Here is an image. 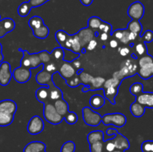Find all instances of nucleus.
Wrapping results in <instances>:
<instances>
[{
	"instance_id": "obj_1",
	"label": "nucleus",
	"mask_w": 153,
	"mask_h": 152,
	"mask_svg": "<svg viewBox=\"0 0 153 152\" xmlns=\"http://www.w3.org/2000/svg\"><path fill=\"white\" fill-rule=\"evenodd\" d=\"M137 57L134 53L131 54V58L124 61L121 65L120 70L114 73L113 77L119 80H123L127 77H133L137 74L138 71V63Z\"/></svg>"
},
{
	"instance_id": "obj_2",
	"label": "nucleus",
	"mask_w": 153,
	"mask_h": 152,
	"mask_svg": "<svg viewBox=\"0 0 153 152\" xmlns=\"http://www.w3.org/2000/svg\"><path fill=\"white\" fill-rule=\"evenodd\" d=\"M43 113L45 120L52 125H59L64 120V117L56 111L53 104L50 102L45 103Z\"/></svg>"
},
{
	"instance_id": "obj_3",
	"label": "nucleus",
	"mask_w": 153,
	"mask_h": 152,
	"mask_svg": "<svg viewBox=\"0 0 153 152\" xmlns=\"http://www.w3.org/2000/svg\"><path fill=\"white\" fill-rule=\"evenodd\" d=\"M19 51L22 52L23 54V57L20 61V66L31 69L37 68L42 65L37 53H29L28 51L22 50V49H19Z\"/></svg>"
},
{
	"instance_id": "obj_4",
	"label": "nucleus",
	"mask_w": 153,
	"mask_h": 152,
	"mask_svg": "<svg viewBox=\"0 0 153 152\" xmlns=\"http://www.w3.org/2000/svg\"><path fill=\"white\" fill-rule=\"evenodd\" d=\"M106 134L108 136H114L111 139L113 142L114 143L115 148L117 150L120 151H126L130 148V143L128 139L124 137L123 134H120L117 129L115 128H110L106 131Z\"/></svg>"
},
{
	"instance_id": "obj_5",
	"label": "nucleus",
	"mask_w": 153,
	"mask_h": 152,
	"mask_svg": "<svg viewBox=\"0 0 153 152\" xmlns=\"http://www.w3.org/2000/svg\"><path fill=\"white\" fill-rule=\"evenodd\" d=\"M126 122V116L120 113H107L102 117V122L105 125H114L117 128L123 127Z\"/></svg>"
},
{
	"instance_id": "obj_6",
	"label": "nucleus",
	"mask_w": 153,
	"mask_h": 152,
	"mask_svg": "<svg viewBox=\"0 0 153 152\" xmlns=\"http://www.w3.org/2000/svg\"><path fill=\"white\" fill-rule=\"evenodd\" d=\"M82 116L84 122L88 126L97 127L102 122V116L94 111L89 107H85L82 109Z\"/></svg>"
},
{
	"instance_id": "obj_7",
	"label": "nucleus",
	"mask_w": 153,
	"mask_h": 152,
	"mask_svg": "<svg viewBox=\"0 0 153 152\" xmlns=\"http://www.w3.org/2000/svg\"><path fill=\"white\" fill-rule=\"evenodd\" d=\"M145 13V7L140 1H137L131 3L128 7L127 13L133 20H139L142 19Z\"/></svg>"
},
{
	"instance_id": "obj_8",
	"label": "nucleus",
	"mask_w": 153,
	"mask_h": 152,
	"mask_svg": "<svg viewBox=\"0 0 153 152\" xmlns=\"http://www.w3.org/2000/svg\"><path fill=\"white\" fill-rule=\"evenodd\" d=\"M44 129V122L39 116H34L31 118L27 125V131L31 135L40 134Z\"/></svg>"
},
{
	"instance_id": "obj_9",
	"label": "nucleus",
	"mask_w": 153,
	"mask_h": 152,
	"mask_svg": "<svg viewBox=\"0 0 153 152\" xmlns=\"http://www.w3.org/2000/svg\"><path fill=\"white\" fill-rule=\"evenodd\" d=\"M63 49H66V50L71 51L73 53L77 54L80 56L83 48L81 46L78 36L76 35V34H75L73 35H70L67 41L64 43Z\"/></svg>"
},
{
	"instance_id": "obj_10",
	"label": "nucleus",
	"mask_w": 153,
	"mask_h": 152,
	"mask_svg": "<svg viewBox=\"0 0 153 152\" xmlns=\"http://www.w3.org/2000/svg\"><path fill=\"white\" fill-rule=\"evenodd\" d=\"M13 77L11 67L7 61H2L0 63V85L7 86Z\"/></svg>"
},
{
	"instance_id": "obj_11",
	"label": "nucleus",
	"mask_w": 153,
	"mask_h": 152,
	"mask_svg": "<svg viewBox=\"0 0 153 152\" xmlns=\"http://www.w3.org/2000/svg\"><path fill=\"white\" fill-rule=\"evenodd\" d=\"M13 79L19 83H25L28 82L31 77V72L29 69L22 66L17 67L12 72Z\"/></svg>"
},
{
	"instance_id": "obj_12",
	"label": "nucleus",
	"mask_w": 153,
	"mask_h": 152,
	"mask_svg": "<svg viewBox=\"0 0 153 152\" xmlns=\"http://www.w3.org/2000/svg\"><path fill=\"white\" fill-rule=\"evenodd\" d=\"M58 73L60 75L63 77L65 80L71 78L72 77L76 75L77 70L73 66L70 61H67L64 60V63L60 66L58 68Z\"/></svg>"
},
{
	"instance_id": "obj_13",
	"label": "nucleus",
	"mask_w": 153,
	"mask_h": 152,
	"mask_svg": "<svg viewBox=\"0 0 153 152\" xmlns=\"http://www.w3.org/2000/svg\"><path fill=\"white\" fill-rule=\"evenodd\" d=\"M76 35L78 36L80 44L82 48H85L88 43L91 41V40L94 39V31L92 30L91 28H84L79 30L77 33Z\"/></svg>"
},
{
	"instance_id": "obj_14",
	"label": "nucleus",
	"mask_w": 153,
	"mask_h": 152,
	"mask_svg": "<svg viewBox=\"0 0 153 152\" xmlns=\"http://www.w3.org/2000/svg\"><path fill=\"white\" fill-rule=\"evenodd\" d=\"M52 75H53L50 74L43 69V70L39 72L36 75V81L37 82V83L43 86H48L49 88L52 87L55 85L53 82Z\"/></svg>"
},
{
	"instance_id": "obj_15",
	"label": "nucleus",
	"mask_w": 153,
	"mask_h": 152,
	"mask_svg": "<svg viewBox=\"0 0 153 152\" xmlns=\"http://www.w3.org/2000/svg\"><path fill=\"white\" fill-rule=\"evenodd\" d=\"M16 24L11 18H4L0 20V38L4 37L7 33L13 31Z\"/></svg>"
},
{
	"instance_id": "obj_16",
	"label": "nucleus",
	"mask_w": 153,
	"mask_h": 152,
	"mask_svg": "<svg viewBox=\"0 0 153 152\" xmlns=\"http://www.w3.org/2000/svg\"><path fill=\"white\" fill-rule=\"evenodd\" d=\"M135 98V101L143 105V107L146 108L147 107V108L153 109V92H143Z\"/></svg>"
},
{
	"instance_id": "obj_17",
	"label": "nucleus",
	"mask_w": 153,
	"mask_h": 152,
	"mask_svg": "<svg viewBox=\"0 0 153 152\" xmlns=\"http://www.w3.org/2000/svg\"><path fill=\"white\" fill-rule=\"evenodd\" d=\"M17 110V105L13 100L5 99L0 101V111L14 116Z\"/></svg>"
},
{
	"instance_id": "obj_18",
	"label": "nucleus",
	"mask_w": 153,
	"mask_h": 152,
	"mask_svg": "<svg viewBox=\"0 0 153 152\" xmlns=\"http://www.w3.org/2000/svg\"><path fill=\"white\" fill-rule=\"evenodd\" d=\"M105 79L102 77H94L92 81L90 83L88 86H84V88H82V92H86L88 91H95L99 90L100 89H102V86L104 84Z\"/></svg>"
},
{
	"instance_id": "obj_19",
	"label": "nucleus",
	"mask_w": 153,
	"mask_h": 152,
	"mask_svg": "<svg viewBox=\"0 0 153 152\" xmlns=\"http://www.w3.org/2000/svg\"><path fill=\"white\" fill-rule=\"evenodd\" d=\"M35 96L37 101L40 103L50 102L49 101V89L48 86H43L38 88L35 92Z\"/></svg>"
},
{
	"instance_id": "obj_20",
	"label": "nucleus",
	"mask_w": 153,
	"mask_h": 152,
	"mask_svg": "<svg viewBox=\"0 0 153 152\" xmlns=\"http://www.w3.org/2000/svg\"><path fill=\"white\" fill-rule=\"evenodd\" d=\"M129 34L130 31L127 29H118L113 31L111 35L114 37L116 40H119L122 43L128 44L130 43Z\"/></svg>"
},
{
	"instance_id": "obj_21",
	"label": "nucleus",
	"mask_w": 153,
	"mask_h": 152,
	"mask_svg": "<svg viewBox=\"0 0 153 152\" xmlns=\"http://www.w3.org/2000/svg\"><path fill=\"white\" fill-rule=\"evenodd\" d=\"M46 145L43 142L33 141L25 145L23 152H40L46 150Z\"/></svg>"
},
{
	"instance_id": "obj_22",
	"label": "nucleus",
	"mask_w": 153,
	"mask_h": 152,
	"mask_svg": "<svg viewBox=\"0 0 153 152\" xmlns=\"http://www.w3.org/2000/svg\"><path fill=\"white\" fill-rule=\"evenodd\" d=\"M137 74L143 80H148L153 77V62L139 67Z\"/></svg>"
},
{
	"instance_id": "obj_23",
	"label": "nucleus",
	"mask_w": 153,
	"mask_h": 152,
	"mask_svg": "<svg viewBox=\"0 0 153 152\" xmlns=\"http://www.w3.org/2000/svg\"><path fill=\"white\" fill-rule=\"evenodd\" d=\"M53 105L56 111L63 117L69 112V104L64 98H61L54 101Z\"/></svg>"
},
{
	"instance_id": "obj_24",
	"label": "nucleus",
	"mask_w": 153,
	"mask_h": 152,
	"mask_svg": "<svg viewBox=\"0 0 153 152\" xmlns=\"http://www.w3.org/2000/svg\"><path fill=\"white\" fill-rule=\"evenodd\" d=\"M90 105L93 109L98 110L102 108L105 104V98L102 95H94L90 98Z\"/></svg>"
},
{
	"instance_id": "obj_25",
	"label": "nucleus",
	"mask_w": 153,
	"mask_h": 152,
	"mask_svg": "<svg viewBox=\"0 0 153 152\" xmlns=\"http://www.w3.org/2000/svg\"><path fill=\"white\" fill-rule=\"evenodd\" d=\"M87 139H88L89 145L94 144V143L98 142L105 141L104 133L102 131H91V133H89V134H88Z\"/></svg>"
},
{
	"instance_id": "obj_26",
	"label": "nucleus",
	"mask_w": 153,
	"mask_h": 152,
	"mask_svg": "<svg viewBox=\"0 0 153 152\" xmlns=\"http://www.w3.org/2000/svg\"><path fill=\"white\" fill-rule=\"evenodd\" d=\"M145 110H146V107L137 103V101L133 102L130 106V111L134 117L139 118L143 116L145 113Z\"/></svg>"
},
{
	"instance_id": "obj_27",
	"label": "nucleus",
	"mask_w": 153,
	"mask_h": 152,
	"mask_svg": "<svg viewBox=\"0 0 153 152\" xmlns=\"http://www.w3.org/2000/svg\"><path fill=\"white\" fill-rule=\"evenodd\" d=\"M105 99L108 100L112 104H115V98L119 92V88L118 87H109L103 89Z\"/></svg>"
},
{
	"instance_id": "obj_28",
	"label": "nucleus",
	"mask_w": 153,
	"mask_h": 152,
	"mask_svg": "<svg viewBox=\"0 0 153 152\" xmlns=\"http://www.w3.org/2000/svg\"><path fill=\"white\" fill-rule=\"evenodd\" d=\"M126 29L129 31L130 32L135 33L137 35L140 36L142 31H143V25H142V24L140 23L139 20H133V19H131V21H130L128 23Z\"/></svg>"
},
{
	"instance_id": "obj_29",
	"label": "nucleus",
	"mask_w": 153,
	"mask_h": 152,
	"mask_svg": "<svg viewBox=\"0 0 153 152\" xmlns=\"http://www.w3.org/2000/svg\"><path fill=\"white\" fill-rule=\"evenodd\" d=\"M33 35L39 39H46L49 34V28L44 24L41 27L32 30Z\"/></svg>"
},
{
	"instance_id": "obj_30",
	"label": "nucleus",
	"mask_w": 153,
	"mask_h": 152,
	"mask_svg": "<svg viewBox=\"0 0 153 152\" xmlns=\"http://www.w3.org/2000/svg\"><path fill=\"white\" fill-rule=\"evenodd\" d=\"M134 52L133 53L137 57V58L143 57L144 55H147L148 54V49L146 47V45L144 42L140 41L137 43V44L134 45Z\"/></svg>"
},
{
	"instance_id": "obj_31",
	"label": "nucleus",
	"mask_w": 153,
	"mask_h": 152,
	"mask_svg": "<svg viewBox=\"0 0 153 152\" xmlns=\"http://www.w3.org/2000/svg\"><path fill=\"white\" fill-rule=\"evenodd\" d=\"M49 101H55L56 100L63 98V92L59 87L54 86L49 88Z\"/></svg>"
},
{
	"instance_id": "obj_32",
	"label": "nucleus",
	"mask_w": 153,
	"mask_h": 152,
	"mask_svg": "<svg viewBox=\"0 0 153 152\" xmlns=\"http://www.w3.org/2000/svg\"><path fill=\"white\" fill-rule=\"evenodd\" d=\"M31 8L32 7H31V4H29L28 1H24V2L21 3L18 7L17 13L21 17H25L29 14Z\"/></svg>"
},
{
	"instance_id": "obj_33",
	"label": "nucleus",
	"mask_w": 153,
	"mask_h": 152,
	"mask_svg": "<svg viewBox=\"0 0 153 152\" xmlns=\"http://www.w3.org/2000/svg\"><path fill=\"white\" fill-rule=\"evenodd\" d=\"M69 37H70V34H68L66 31H63V30H58L55 32V40H56V41L58 42V43L61 48L64 47V43L67 41Z\"/></svg>"
},
{
	"instance_id": "obj_34",
	"label": "nucleus",
	"mask_w": 153,
	"mask_h": 152,
	"mask_svg": "<svg viewBox=\"0 0 153 152\" xmlns=\"http://www.w3.org/2000/svg\"><path fill=\"white\" fill-rule=\"evenodd\" d=\"M14 116L0 111V127H7L12 124Z\"/></svg>"
},
{
	"instance_id": "obj_35",
	"label": "nucleus",
	"mask_w": 153,
	"mask_h": 152,
	"mask_svg": "<svg viewBox=\"0 0 153 152\" xmlns=\"http://www.w3.org/2000/svg\"><path fill=\"white\" fill-rule=\"evenodd\" d=\"M102 22L103 20H102L98 16H91L88 21V27L94 31H98L99 28H100V25L102 23Z\"/></svg>"
},
{
	"instance_id": "obj_36",
	"label": "nucleus",
	"mask_w": 153,
	"mask_h": 152,
	"mask_svg": "<svg viewBox=\"0 0 153 152\" xmlns=\"http://www.w3.org/2000/svg\"><path fill=\"white\" fill-rule=\"evenodd\" d=\"M44 25L43 19L39 16H32V17L30 18V19L28 20V25H29L30 28H31V30L40 28V27H41L42 25Z\"/></svg>"
},
{
	"instance_id": "obj_37",
	"label": "nucleus",
	"mask_w": 153,
	"mask_h": 152,
	"mask_svg": "<svg viewBox=\"0 0 153 152\" xmlns=\"http://www.w3.org/2000/svg\"><path fill=\"white\" fill-rule=\"evenodd\" d=\"M50 54L51 56H52V58H54L55 61H61L64 60V57H65L64 49L63 48H61V46L60 47L55 48Z\"/></svg>"
},
{
	"instance_id": "obj_38",
	"label": "nucleus",
	"mask_w": 153,
	"mask_h": 152,
	"mask_svg": "<svg viewBox=\"0 0 153 152\" xmlns=\"http://www.w3.org/2000/svg\"><path fill=\"white\" fill-rule=\"evenodd\" d=\"M121 83H122V80H119L117 78H115V77H111V78H109L108 80H106L105 81L104 84L102 86V89H105V88H109V87H118L120 86Z\"/></svg>"
},
{
	"instance_id": "obj_39",
	"label": "nucleus",
	"mask_w": 153,
	"mask_h": 152,
	"mask_svg": "<svg viewBox=\"0 0 153 152\" xmlns=\"http://www.w3.org/2000/svg\"><path fill=\"white\" fill-rule=\"evenodd\" d=\"M143 84L141 83H134L129 88V92L134 96H137L138 95H140L141 92H143Z\"/></svg>"
},
{
	"instance_id": "obj_40",
	"label": "nucleus",
	"mask_w": 153,
	"mask_h": 152,
	"mask_svg": "<svg viewBox=\"0 0 153 152\" xmlns=\"http://www.w3.org/2000/svg\"><path fill=\"white\" fill-rule=\"evenodd\" d=\"M78 75H79V77H80L82 84H83L84 86H89L90 83L92 81L93 78H94V77H93L92 75H91L88 74V73L85 72L84 71L81 72Z\"/></svg>"
},
{
	"instance_id": "obj_41",
	"label": "nucleus",
	"mask_w": 153,
	"mask_h": 152,
	"mask_svg": "<svg viewBox=\"0 0 153 152\" xmlns=\"http://www.w3.org/2000/svg\"><path fill=\"white\" fill-rule=\"evenodd\" d=\"M78 119H79L78 115L73 111H69L64 116V119L69 125H75L78 122Z\"/></svg>"
},
{
	"instance_id": "obj_42",
	"label": "nucleus",
	"mask_w": 153,
	"mask_h": 152,
	"mask_svg": "<svg viewBox=\"0 0 153 152\" xmlns=\"http://www.w3.org/2000/svg\"><path fill=\"white\" fill-rule=\"evenodd\" d=\"M37 54H38V56L42 63V65H44V64L52 61V56H51V54L48 52V51L43 50L40 52H37Z\"/></svg>"
},
{
	"instance_id": "obj_43",
	"label": "nucleus",
	"mask_w": 153,
	"mask_h": 152,
	"mask_svg": "<svg viewBox=\"0 0 153 152\" xmlns=\"http://www.w3.org/2000/svg\"><path fill=\"white\" fill-rule=\"evenodd\" d=\"M43 69H45L46 72H48L52 75L55 74V73L58 72V66L53 61H51V62L48 63L44 64V65H43Z\"/></svg>"
},
{
	"instance_id": "obj_44",
	"label": "nucleus",
	"mask_w": 153,
	"mask_h": 152,
	"mask_svg": "<svg viewBox=\"0 0 153 152\" xmlns=\"http://www.w3.org/2000/svg\"><path fill=\"white\" fill-rule=\"evenodd\" d=\"M65 82L69 86H70V87H76V86H79V85L82 84L80 77H79V75H78L77 73H76V75H75L73 77H72L71 78L65 80Z\"/></svg>"
},
{
	"instance_id": "obj_45",
	"label": "nucleus",
	"mask_w": 153,
	"mask_h": 152,
	"mask_svg": "<svg viewBox=\"0 0 153 152\" xmlns=\"http://www.w3.org/2000/svg\"><path fill=\"white\" fill-rule=\"evenodd\" d=\"M105 141L98 142L94 144L90 145V151L91 152H105L104 147Z\"/></svg>"
},
{
	"instance_id": "obj_46",
	"label": "nucleus",
	"mask_w": 153,
	"mask_h": 152,
	"mask_svg": "<svg viewBox=\"0 0 153 152\" xmlns=\"http://www.w3.org/2000/svg\"><path fill=\"white\" fill-rule=\"evenodd\" d=\"M76 144L73 141H67L61 146V152H75Z\"/></svg>"
},
{
	"instance_id": "obj_47",
	"label": "nucleus",
	"mask_w": 153,
	"mask_h": 152,
	"mask_svg": "<svg viewBox=\"0 0 153 152\" xmlns=\"http://www.w3.org/2000/svg\"><path fill=\"white\" fill-rule=\"evenodd\" d=\"M142 41L145 43H149L153 41V31L151 30H146L143 35L140 36Z\"/></svg>"
},
{
	"instance_id": "obj_48",
	"label": "nucleus",
	"mask_w": 153,
	"mask_h": 152,
	"mask_svg": "<svg viewBox=\"0 0 153 152\" xmlns=\"http://www.w3.org/2000/svg\"><path fill=\"white\" fill-rule=\"evenodd\" d=\"M111 30H112V25L111 24H109L108 22H106L105 21H103L102 23L100 25V28H99L98 31H102V32L106 33V34H109L110 35L111 34Z\"/></svg>"
},
{
	"instance_id": "obj_49",
	"label": "nucleus",
	"mask_w": 153,
	"mask_h": 152,
	"mask_svg": "<svg viewBox=\"0 0 153 152\" xmlns=\"http://www.w3.org/2000/svg\"><path fill=\"white\" fill-rule=\"evenodd\" d=\"M141 150L143 152H153V141L146 140L141 145Z\"/></svg>"
},
{
	"instance_id": "obj_50",
	"label": "nucleus",
	"mask_w": 153,
	"mask_h": 152,
	"mask_svg": "<svg viewBox=\"0 0 153 152\" xmlns=\"http://www.w3.org/2000/svg\"><path fill=\"white\" fill-rule=\"evenodd\" d=\"M104 147H105V152H112L116 149L115 148L114 143L113 142L111 139L105 141Z\"/></svg>"
},
{
	"instance_id": "obj_51",
	"label": "nucleus",
	"mask_w": 153,
	"mask_h": 152,
	"mask_svg": "<svg viewBox=\"0 0 153 152\" xmlns=\"http://www.w3.org/2000/svg\"><path fill=\"white\" fill-rule=\"evenodd\" d=\"M49 1H50V0H29L28 2L31 4V7H37L39 6L43 5Z\"/></svg>"
},
{
	"instance_id": "obj_52",
	"label": "nucleus",
	"mask_w": 153,
	"mask_h": 152,
	"mask_svg": "<svg viewBox=\"0 0 153 152\" xmlns=\"http://www.w3.org/2000/svg\"><path fill=\"white\" fill-rule=\"evenodd\" d=\"M97 46V41L95 40V39H93V40H91V41L88 43V45L86 46L85 49H86V50H88V51H93L94 49H96Z\"/></svg>"
},
{
	"instance_id": "obj_53",
	"label": "nucleus",
	"mask_w": 153,
	"mask_h": 152,
	"mask_svg": "<svg viewBox=\"0 0 153 152\" xmlns=\"http://www.w3.org/2000/svg\"><path fill=\"white\" fill-rule=\"evenodd\" d=\"M119 53L121 56L123 57H126L127 55H129L130 53V49L126 46H124V47H121L119 49Z\"/></svg>"
},
{
	"instance_id": "obj_54",
	"label": "nucleus",
	"mask_w": 153,
	"mask_h": 152,
	"mask_svg": "<svg viewBox=\"0 0 153 152\" xmlns=\"http://www.w3.org/2000/svg\"><path fill=\"white\" fill-rule=\"evenodd\" d=\"M79 58H75L74 60H73V61H71V64L73 65V66L74 67L75 69H76V70H79V69L81 68V62L79 61V59H78Z\"/></svg>"
},
{
	"instance_id": "obj_55",
	"label": "nucleus",
	"mask_w": 153,
	"mask_h": 152,
	"mask_svg": "<svg viewBox=\"0 0 153 152\" xmlns=\"http://www.w3.org/2000/svg\"><path fill=\"white\" fill-rule=\"evenodd\" d=\"M109 45H110L111 48H112V49H115V48H117L118 46V41L117 40H115V39H114V40H110V42H109Z\"/></svg>"
},
{
	"instance_id": "obj_56",
	"label": "nucleus",
	"mask_w": 153,
	"mask_h": 152,
	"mask_svg": "<svg viewBox=\"0 0 153 152\" xmlns=\"http://www.w3.org/2000/svg\"><path fill=\"white\" fill-rule=\"evenodd\" d=\"M80 2L85 6H90L93 3L94 0H79Z\"/></svg>"
},
{
	"instance_id": "obj_57",
	"label": "nucleus",
	"mask_w": 153,
	"mask_h": 152,
	"mask_svg": "<svg viewBox=\"0 0 153 152\" xmlns=\"http://www.w3.org/2000/svg\"><path fill=\"white\" fill-rule=\"evenodd\" d=\"M100 39H101L102 40L105 41V40H107L108 39L109 34H106V33H104V32H102L101 35H100Z\"/></svg>"
},
{
	"instance_id": "obj_58",
	"label": "nucleus",
	"mask_w": 153,
	"mask_h": 152,
	"mask_svg": "<svg viewBox=\"0 0 153 152\" xmlns=\"http://www.w3.org/2000/svg\"><path fill=\"white\" fill-rule=\"evenodd\" d=\"M3 60H4V55L2 54V46L0 43V63L2 62Z\"/></svg>"
},
{
	"instance_id": "obj_59",
	"label": "nucleus",
	"mask_w": 153,
	"mask_h": 152,
	"mask_svg": "<svg viewBox=\"0 0 153 152\" xmlns=\"http://www.w3.org/2000/svg\"><path fill=\"white\" fill-rule=\"evenodd\" d=\"M112 152H125L124 151H120V150H117V149H115L114 151H112Z\"/></svg>"
},
{
	"instance_id": "obj_60",
	"label": "nucleus",
	"mask_w": 153,
	"mask_h": 152,
	"mask_svg": "<svg viewBox=\"0 0 153 152\" xmlns=\"http://www.w3.org/2000/svg\"><path fill=\"white\" fill-rule=\"evenodd\" d=\"M40 152H46V151H40Z\"/></svg>"
},
{
	"instance_id": "obj_61",
	"label": "nucleus",
	"mask_w": 153,
	"mask_h": 152,
	"mask_svg": "<svg viewBox=\"0 0 153 152\" xmlns=\"http://www.w3.org/2000/svg\"><path fill=\"white\" fill-rule=\"evenodd\" d=\"M137 1H139V0H137Z\"/></svg>"
},
{
	"instance_id": "obj_62",
	"label": "nucleus",
	"mask_w": 153,
	"mask_h": 152,
	"mask_svg": "<svg viewBox=\"0 0 153 152\" xmlns=\"http://www.w3.org/2000/svg\"><path fill=\"white\" fill-rule=\"evenodd\" d=\"M0 17H1V16H0Z\"/></svg>"
}]
</instances>
